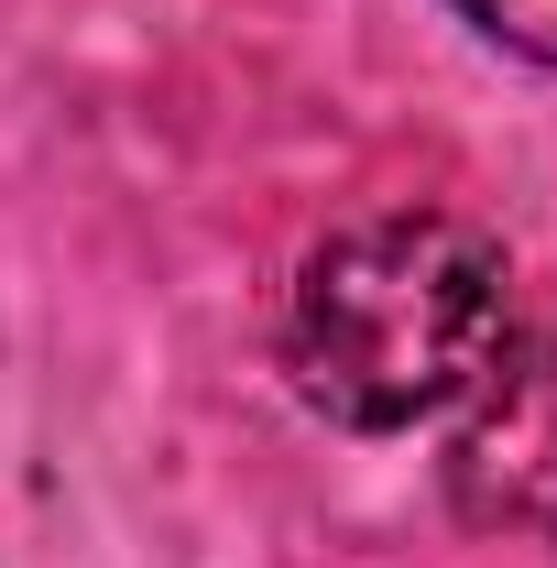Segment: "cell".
Masks as SVG:
<instances>
[{
    "instance_id": "cell-3",
    "label": "cell",
    "mask_w": 557,
    "mask_h": 568,
    "mask_svg": "<svg viewBox=\"0 0 557 568\" xmlns=\"http://www.w3.org/2000/svg\"><path fill=\"white\" fill-rule=\"evenodd\" d=\"M470 22H482L503 55H536V67H557V0H459Z\"/></svg>"
},
{
    "instance_id": "cell-1",
    "label": "cell",
    "mask_w": 557,
    "mask_h": 568,
    "mask_svg": "<svg viewBox=\"0 0 557 568\" xmlns=\"http://www.w3.org/2000/svg\"><path fill=\"white\" fill-rule=\"evenodd\" d=\"M514 339V274L503 241L448 209H383L350 219L306 252L284 372L328 426L394 437L482 383Z\"/></svg>"
},
{
    "instance_id": "cell-2",
    "label": "cell",
    "mask_w": 557,
    "mask_h": 568,
    "mask_svg": "<svg viewBox=\"0 0 557 568\" xmlns=\"http://www.w3.org/2000/svg\"><path fill=\"white\" fill-rule=\"evenodd\" d=\"M448 503L492 536L557 547V328L503 339V361L470 383V416L448 437Z\"/></svg>"
}]
</instances>
